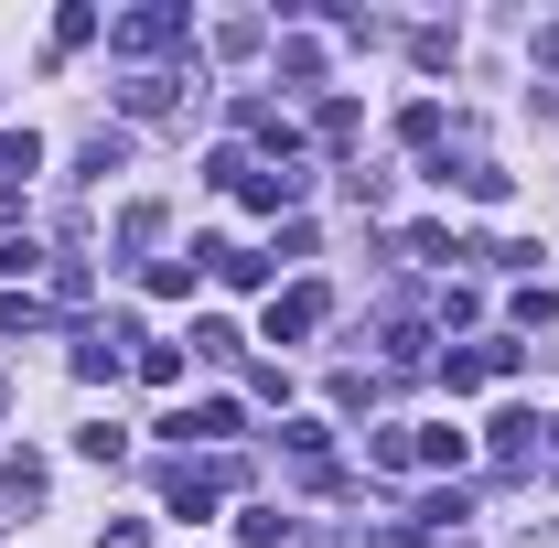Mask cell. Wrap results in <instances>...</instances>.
<instances>
[{
	"mask_svg": "<svg viewBox=\"0 0 559 548\" xmlns=\"http://www.w3.org/2000/svg\"><path fill=\"white\" fill-rule=\"evenodd\" d=\"M312 323H323V290H290V301L270 312V334H312Z\"/></svg>",
	"mask_w": 559,
	"mask_h": 548,
	"instance_id": "1",
	"label": "cell"
},
{
	"mask_svg": "<svg viewBox=\"0 0 559 548\" xmlns=\"http://www.w3.org/2000/svg\"><path fill=\"white\" fill-rule=\"evenodd\" d=\"M0 172H33V130H22V140H0Z\"/></svg>",
	"mask_w": 559,
	"mask_h": 548,
	"instance_id": "2",
	"label": "cell"
}]
</instances>
